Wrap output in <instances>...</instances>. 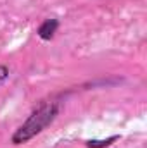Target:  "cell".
<instances>
[{
    "instance_id": "3957f363",
    "label": "cell",
    "mask_w": 147,
    "mask_h": 148,
    "mask_svg": "<svg viewBox=\"0 0 147 148\" xmlns=\"http://www.w3.org/2000/svg\"><path fill=\"white\" fill-rule=\"evenodd\" d=\"M118 138H119V136H111V138H107V140H101V141L94 140V141H88L87 147L88 148H106V147H109L112 141H116Z\"/></svg>"
},
{
    "instance_id": "277c9868",
    "label": "cell",
    "mask_w": 147,
    "mask_h": 148,
    "mask_svg": "<svg viewBox=\"0 0 147 148\" xmlns=\"http://www.w3.org/2000/svg\"><path fill=\"white\" fill-rule=\"evenodd\" d=\"M9 77V69L5 66H0V83H3Z\"/></svg>"
},
{
    "instance_id": "7a4b0ae2",
    "label": "cell",
    "mask_w": 147,
    "mask_h": 148,
    "mask_svg": "<svg viewBox=\"0 0 147 148\" xmlns=\"http://www.w3.org/2000/svg\"><path fill=\"white\" fill-rule=\"evenodd\" d=\"M57 26H59L57 19H47V21H43V24L38 28V31H37L38 36L42 38V40H52Z\"/></svg>"
},
{
    "instance_id": "6da1fadb",
    "label": "cell",
    "mask_w": 147,
    "mask_h": 148,
    "mask_svg": "<svg viewBox=\"0 0 147 148\" xmlns=\"http://www.w3.org/2000/svg\"><path fill=\"white\" fill-rule=\"evenodd\" d=\"M57 112H59L57 103H50V102H49V103L40 105L37 110L28 117V121L14 133L12 143H14V145H21V143H26L28 140H31L33 136H37L38 133H42V131L55 119Z\"/></svg>"
}]
</instances>
